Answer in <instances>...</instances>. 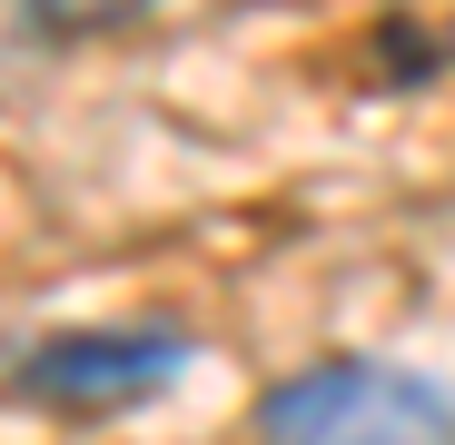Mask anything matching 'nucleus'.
<instances>
[{
    "instance_id": "f257e3e1",
    "label": "nucleus",
    "mask_w": 455,
    "mask_h": 445,
    "mask_svg": "<svg viewBox=\"0 0 455 445\" xmlns=\"http://www.w3.org/2000/svg\"><path fill=\"white\" fill-rule=\"evenodd\" d=\"M258 435L267 445H455V396L416 366L327 356L307 377L267 386Z\"/></svg>"
},
{
    "instance_id": "f03ea898",
    "label": "nucleus",
    "mask_w": 455,
    "mask_h": 445,
    "mask_svg": "<svg viewBox=\"0 0 455 445\" xmlns=\"http://www.w3.org/2000/svg\"><path fill=\"white\" fill-rule=\"evenodd\" d=\"M179 366H188L179 327H80V337H40L20 356V396L50 416H129Z\"/></svg>"
},
{
    "instance_id": "7ed1b4c3",
    "label": "nucleus",
    "mask_w": 455,
    "mask_h": 445,
    "mask_svg": "<svg viewBox=\"0 0 455 445\" xmlns=\"http://www.w3.org/2000/svg\"><path fill=\"white\" fill-rule=\"evenodd\" d=\"M148 0H30V20L40 30H119V20H139Z\"/></svg>"
}]
</instances>
